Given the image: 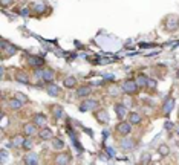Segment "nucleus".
I'll use <instances>...</instances> for the list:
<instances>
[{
    "instance_id": "obj_33",
    "label": "nucleus",
    "mask_w": 179,
    "mask_h": 165,
    "mask_svg": "<svg viewBox=\"0 0 179 165\" xmlns=\"http://www.w3.org/2000/svg\"><path fill=\"white\" fill-rule=\"evenodd\" d=\"M178 77H179V71H178Z\"/></svg>"
},
{
    "instance_id": "obj_6",
    "label": "nucleus",
    "mask_w": 179,
    "mask_h": 165,
    "mask_svg": "<svg viewBox=\"0 0 179 165\" xmlns=\"http://www.w3.org/2000/svg\"><path fill=\"white\" fill-rule=\"evenodd\" d=\"M118 130H119V133H123V135H127V133L130 131V124H127V122H123V124H119Z\"/></svg>"
},
{
    "instance_id": "obj_32",
    "label": "nucleus",
    "mask_w": 179,
    "mask_h": 165,
    "mask_svg": "<svg viewBox=\"0 0 179 165\" xmlns=\"http://www.w3.org/2000/svg\"><path fill=\"white\" fill-rule=\"evenodd\" d=\"M178 133H179V127H178Z\"/></svg>"
},
{
    "instance_id": "obj_13",
    "label": "nucleus",
    "mask_w": 179,
    "mask_h": 165,
    "mask_svg": "<svg viewBox=\"0 0 179 165\" xmlns=\"http://www.w3.org/2000/svg\"><path fill=\"white\" fill-rule=\"evenodd\" d=\"M130 122H132V124H139V122H141V116L138 113H132V115H130Z\"/></svg>"
},
{
    "instance_id": "obj_9",
    "label": "nucleus",
    "mask_w": 179,
    "mask_h": 165,
    "mask_svg": "<svg viewBox=\"0 0 179 165\" xmlns=\"http://www.w3.org/2000/svg\"><path fill=\"white\" fill-rule=\"evenodd\" d=\"M48 93L52 95V97H57V95L60 93V90L57 86H54V84H51V86H48Z\"/></svg>"
},
{
    "instance_id": "obj_27",
    "label": "nucleus",
    "mask_w": 179,
    "mask_h": 165,
    "mask_svg": "<svg viewBox=\"0 0 179 165\" xmlns=\"http://www.w3.org/2000/svg\"><path fill=\"white\" fill-rule=\"evenodd\" d=\"M149 161H150V154H144V156H143V162L149 164Z\"/></svg>"
},
{
    "instance_id": "obj_24",
    "label": "nucleus",
    "mask_w": 179,
    "mask_h": 165,
    "mask_svg": "<svg viewBox=\"0 0 179 165\" xmlns=\"http://www.w3.org/2000/svg\"><path fill=\"white\" fill-rule=\"evenodd\" d=\"M55 116L57 118H63V109H58V107H55Z\"/></svg>"
},
{
    "instance_id": "obj_14",
    "label": "nucleus",
    "mask_w": 179,
    "mask_h": 165,
    "mask_svg": "<svg viewBox=\"0 0 179 165\" xmlns=\"http://www.w3.org/2000/svg\"><path fill=\"white\" fill-rule=\"evenodd\" d=\"M116 113H118L119 118H123V116L126 115V107H124V105H116Z\"/></svg>"
},
{
    "instance_id": "obj_16",
    "label": "nucleus",
    "mask_w": 179,
    "mask_h": 165,
    "mask_svg": "<svg viewBox=\"0 0 179 165\" xmlns=\"http://www.w3.org/2000/svg\"><path fill=\"white\" fill-rule=\"evenodd\" d=\"M64 86H66V87H74L75 86V79L72 77L66 78V79H64Z\"/></svg>"
},
{
    "instance_id": "obj_12",
    "label": "nucleus",
    "mask_w": 179,
    "mask_h": 165,
    "mask_svg": "<svg viewBox=\"0 0 179 165\" xmlns=\"http://www.w3.org/2000/svg\"><path fill=\"white\" fill-rule=\"evenodd\" d=\"M69 161H70V157L67 156V154H61V156L57 157V162L58 164H69Z\"/></svg>"
},
{
    "instance_id": "obj_2",
    "label": "nucleus",
    "mask_w": 179,
    "mask_h": 165,
    "mask_svg": "<svg viewBox=\"0 0 179 165\" xmlns=\"http://www.w3.org/2000/svg\"><path fill=\"white\" fill-rule=\"evenodd\" d=\"M96 101H92V99H89V101H86L84 104H81V107H80V110H83V112H86V110H89V109H94V107H96Z\"/></svg>"
},
{
    "instance_id": "obj_10",
    "label": "nucleus",
    "mask_w": 179,
    "mask_h": 165,
    "mask_svg": "<svg viewBox=\"0 0 179 165\" xmlns=\"http://www.w3.org/2000/svg\"><path fill=\"white\" fill-rule=\"evenodd\" d=\"M40 136H41V139H52V131L45 129V130L40 131Z\"/></svg>"
},
{
    "instance_id": "obj_15",
    "label": "nucleus",
    "mask_w": 179,
    "mask_h": 165,
    "mask_svg": "<svg viewBox=\"0 0 179 165\" xmlns=\"http://www.w3.org/2000/svg\"><path fill=\"white\" fill-rule=\"evenodd\" d=\"M29 63H31V64L32 66H41L43 64V60H40V58H29Z\"/></svg>"
},
{
    "instance_id": "obj_1",
    "label": "nucleus",
    "mask_w": 179,
    "mask_h": 165,
    "mask_svg": "<svg viewBox=\"0 0 179 165\" xmlns=\"http://www.w3.org/2000/svg\"><path fill=\"white\" fill-rule=\"evenodd\" d=\"M136 89H138V84H136V81H133V79H127V81H124V84H123V90L126 93H135Z\"/></svg>"
},
{
    "instance_id": "obj_8",
    "label": "nucleus",
    "mask_w": 179,
    "mask_h": 165,
    "mask_svg": "<svg viewBox=\"0 0 179 165\" xmlns=\"http://www.w3.org/2000/svg\"><path fill=\"white\" fill-rule=\"evenodd\" d=\"M46 116L45 115H37L35 116V125H45L46 124Z\"/></svg>"
},
{
    "instance_id": "obj_25",
    "label": "nucleus",
    "mask_w": 179,
    "mask_h": 165,
    "mask_svg": "<svg viewBox=\"0 0 179 165\" xmlns=\"http://www.w3.org/2000/svg\"><path fill=\"white\" fill-rule=\"evenodd\" d=\"M54 147H55V148H63V142L55 139V141H54Z\"/></svg>"
},
{
    "instance_id": "obj_7",
    "label": "nucleus",
    "mask_w": 179,
    "mask_h": 165,
    "mask_svg": "<svg viewBox=\"0 0 179 165\" xmlns=\"http://www.w3.org/2000/svg\"><path fill=\"white\" fill-rule=\"evenodd\" d=\"M133 144H135V142H133L132 139H123V141H121V147L124 148V150H130V148L133 147Z\"/></svg>"
},
{
    "instance_id": "obj_21",
    "label": "nucleus",
    "mask_w": 179,
    "mask_h": 165,
    "mask_svg": "<svg viewBox=\"0 0 179 165\" xmlns=\"http://www.w3.org/2000/svg\"><path fill=\"white\" fill-rule=\"evenodd\" d=\"M159 154H161V156H167V154H169V147H167V145H161L159 147Z\"/></svg>"
},
{
    "instance_id": "obj_23",
    "label": "nucleus",
    "mask_w": 179,
    "mask_h": 165,
    "mask_svg": "<svg viewBox=\"0 0 179 165\" xmlns=\"http://www.w3.org/2000/svg\"><path fill=\"white\" fill-rule=\"evenodd\" d=\"M17 81H20V83H28L29 79H28V77H26L25 73H19V77H17Z\"/></svg>"
},
{
    "instance_id": "obj_31",
    "label": "nucleus",
    "mask_w": 179,
    "mask_h": 165,
    "mask_svg": "<svg viewBox=\"0 0 179 165\" xmlns=\"http://www.w3.org/2000/svg\"><path fill=\"white\" fill-rule=\"evenodd\" d=\"M9 2H11V0H2V3H3V5H8Z\"/></svg>"
},
{
    "instance_id": "obj_30",
    "label": "nucleus",
    "mask_w": 179,
    "mask_h": 165,
    "mask_svg": "<svg viewBox=\"0 0 179 165\" xmlns=\"http://www.w3.org/2000/svg\"><path fill=\"white\" fill-rule=\"evenodd\" d=\"M165 127H167V129H171V127H173V124H171V122H167V124H165Z\"/></svg>"
},
{
    "instance_id": "obj_18",
    "label": "nucleus",
    "mask_w": 179,
    "mask_h": 165,
    "mask_svg": "<svg viewBox=\"0 0 179 165\" xmlns=\"http://www.w3.org/2000/svg\"><path fill=\"white\" fill-rule=\"evenodd\" d=\"M21 104H23V103H21V101H17V99H11V103H9V105H11L12 109H19V107H21Z\"/></svg>"
},
{
    "instance_id": "obj_19",
    "label": "nucleus",
    "mask_w": 179,
    "mask_h": 165,
    "mask_svg": "<svg viewBox=\"0 0 179 165\" xmlns=\"http://www.w3.org/2000/svg\"><path fill=\"white\" fill-rule=\"evenodd\" d=\"M25 133L26 135H32V133H35V125H26L25 127Z\"/></svg>"
},
{
    "instance_id": "obj_5",
    "label": "nucleus",
    "mask_w": 179,
    "mask_h": 165,
    "mask_svg": "<svg viewBox=\"0 0 179 165\" xmlns=\"http://www.w3.org/2000/svg\"><path fill=\"white\" fill-rule=\"evenodd\" d=\"M96 119H98L100 122H107V121H109V115H107V112L101 110V112L96 113Z\"/></svg>"
},
{
    "instance_id": "obj_20",
    "label": "nucleus",
    "mask_w": 179,
    "mask_h": 165,
    "mask_svg": "<svg viewBox=\"0 0 179 165\" xmlns=\"http://www.w3.org/2000/svg\"><path fill=\"white\" fill-rule=\"evenodd\" d=\"M136 84L143 87V86H145V84H147V79H145L143 75H139V77H138V79H136Z\"/></svg>"
},
{
    "instance_id": "obj_3",
    "label": "nucleus",
    "mask_w": 179,
    "mask_h": 165,
    "mask_svg": "<svg viewBox=\"0 0 179 165\" xmlns=\"http://www.w3.org/2000/svg\"><path fill=\"white\" fill-rule=\"evenodd\" d=\"M167 26H169V29L176 31V29H178V26H179V20H178L176 17H170V18H169V22H167Z\"/></svg>"
},
{
    "instance_id": "obj_4",
    "label": "nucleus",
    "mask_w": 179,
    "mask_h": 165,
    "mask_svg": "<svg viewBox=\"0 0 179 165\" xmlns=\"http://www.w3.org/2000/svg\"><path fill=\"white\" fill-rule=\"evenodd\" d=\"M37 75H43V79H45V81H51V79L54 78L52 75V71H45V72H41V71H37Z\"/></svg>"
},
{
    "instance_id": "obj_17",
    "label": "nucleus",
    "mask_w": 179,
    "mask_h": 165,
    "mask_svg": "<svg viewBox=\"0 0 179 165\" xmlns=\"http://www.w3.org/2000/svg\"><path fill=\"white\" fill-rule=\"evenodd\" d=\"M90 93V89L89 87H81V89H78V95L80 97H86V95H89Z\"/></svg>"
},
{
    "instance_id": "obj_11",
    "label": "nucleus",
    "mask_w": 179,
    "mask_h": 165,
    "mask_svg": "<svg viewBox=\"0 0 179 165\" xmlns=\"http://www.w3.org/2000/svg\"><path fill=\"white\" fill-rule=\"evenodd\" d=\"M173 107H175V101H173V99H167V103L164 105V112H165V113H169Z\"/></svg>"
},
{
    "instance_id": "obj_22",
    "label": "nucleus",
    "mask_w": 179,
    "mask_h": 165,
    "mask_svg": "<svg viewBox=\"0 0 179 165\" xmlns=\"http://www.w3.org/2000/svg\"><path fill=\"white\" fill-rule=\"evenodd\" d=\"M26 164H37V156L35 154H29V156L26 157Z\"/></svg>"
},
{
    "instance_id": "obj_29",
    "label": "nucleus",
    "mask_w": 179,
    "mask_h": 165,
    "mask_svg": "<svg viewBox=\"0 0 179 165\" xmlns=\"http://www.w3.org/2000/svg\"><path fill=\"white\" fill-rule=\"evenodd\" d=\"M23 147H26V148H31V142H29V141L23 142Z\"/></svg>"
},
{
    "instance_id": "obj_28",
    "label": "nucleus",
    "mask_w": 179,
    "mask_h": 165,
    "mask_svg": "<svg viewBox=\"0 0 179 165\" xmlns=\"http://www.w3.org/2000/svg\"><path fill=\"white\" fill-rule=\"evenodd\" d=\"M17 98H19V99L21 101V103H25V101H26V98H25V97H21L20 93H17Z\"/></svg>"
},
{
    "instance_id": "obj_26",
    "label": "nucleus",
    "mask_w": 179,
    "mask_h": 165,
    "mask_svg": "<svg viewBox=\"0 0 179 165\" xmlns=\"http://www.w3.org/2000/svg\"><path fill=\"white\" fill-rule=\"evenodd\" d=\"M147 86H149L150 89H155V87H156V81H153V79H149V81H147Z\"/></svg>"
}]
</instances>
